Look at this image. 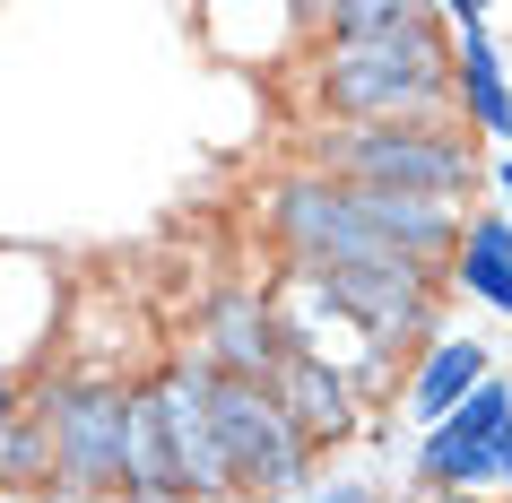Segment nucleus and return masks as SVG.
Masks as SVG:
<instances>
[{"instance_id": "1", "label": "nucleus", "mask_w": 512, "mask_h": 503, "mask_svg": "<svg viewBox=\"0 0 512 503\" xmlns=\"http://www.w3.org/2000/svg\"><path fill=\"white\" fill-rule=\"evenodd\" d=\"M434 96H443V53H434L426 9H408L382 35H339V53H330V105L339 113H365L391 131L400 113H426Z\"/></svg>"}, {"instance_id": "2", "label": "nucleus", "mask_w": 512, "mask_h": 503, "mask_svg": "<svg viewBox=\"0 0 512 503\" xmlns=\"http://www.w3.org/2000/svg\"><path fill=\"white\" fill-rule=\"evenodd\" d=\"M330 165L356 174L348 191H408V200H452L469 191V148L443 131H339L330 139Z\"/></svg>"}, {"instance_id": "3", "label": "nucleus", "mask_w": 512, "mask_h": 503, "mask_svg": "<svg viewBox=\"0 0 512 503\" xmlns=\"http://www.w3.org/2000/svg\"><path fill=\"white\" fill-rule=\"evenodd\" d=\"M209 434H217V451H226V477H252V486H304V443H296V425L270 408L261 382L209 373Z\"/></svg>"}, {"instance_id": "4", "label": "nucleus", "mask_w": 512, "mask_h": 503, "mask_svg": "<svg viewBox=\"0 0 512 503\" xmlns=\"http://www.w3.org/2000/svg\"><path fill=\"white\" fill-rule=\"evenodd\" d=\"M122 434H131V399L113 391H61L53 399V469L61 486H122Z\"/></svg>"}, {"instance_id": "5", "label": "nucleus", "mask_w": 512, "mask_h": 503, "mask_svg": "<svg viewBox=\"0 0 512 503\" xmlns=\"http://www.w3.org/2000/svg\"><path fill=\"white\" fill-rule=\"evenodd\" d=\"M278 217H287V235H296L304 269H374V261H400L391 243L365 235V217L348 209V191H313V183H296Z\"/></svg>"}, {"instance_id": "6", "label": "nucleus", "mask_w": 512, "mask_h": 503, "mask_svg": "<svg viewBox=\"0 0 512 503\" xmlns=\"http://www.w3.org/2000/svg\"><path fill=\"white\" fill-rule=\"evenodd\" d=\"M148 408H157V434H165V460H174V486H191V495L235 486V477H226V451H217V434H209V373H174Z\"/></svg>"}, {"instance_id": "7", "label": "nucleus", "mask_w": 512, "mask_h": 503, "mask_svg": "<svg viewBox=\"0 0 512 503\" xmlns=\"http://www.w3.org/2000/svg\"><path fill=\"white\" fill-rule=\"evenodd\" d=\"M270 408L296 425V443L304 434H339V425H348V373H330V365H313V356H296V347H278Z\"/></svg>"}, {"instance_id": "8", "label": "nucleus", "mask_w": 512, "mask_h": 503, "mask_svg": "<svg viewBox=\"0 0 512 503\" xmlns=\"http://www.w3.org/2000/svg\"><path fill=\"white\" fill-rule=\"evenodd\" d=\"M348 209L365 217V235L391 243L408 269L452 243V209H443V200H408V191H348Z\"/></svg>"}, {"instance_id": "9", "label": "nucleus", "mask_w": 512, "mask_h": 503, "mask_svg": "<svg viewBox=\"0 0 512 503\" xmlns=\"http://www.w3.org/2000/svg\"><path fill=\"white\" fill-rule=\"evenodd\" d=\"M217 365L235 373V382H261V373L278 365V321L261 313V304H226V313H217Z\"/></svg>"}, {"instance_id": "10", "label": "nucleus", "mask_w": 512, "mask_h": 503, "mask_svg": "<svg viewBox=\"0 0 512 503\" xmlns=\"http://www.w3.org/2000/svg\"><path fill=\"white\" fill-rule=\"evenodd\" d=\"M478 382H486V347H478V339H452V347H443V356L426 365V382H417V417L443 425L460 399L478 391Z\"/></svg>"}, {"instance_id": "11", "label": "nucleus", "mask_w": 512, "mask_h": 503, "mask_svg": "<svg viewBox=\"0 0 512 503\" xmlns=\"http://www.w3.org/2000/svg\"><path fill=\"white\" fill-rule=\"evenodd\" d=\"M443 434H452V443H469V451H512V391H504V382H478V391H469V408H452V417H443Z\"/></svg>"}, {"instance_id": "12", "label": "nucleus", "mask_w": 512, "mask_h": 503, "mask_svg": "<svg viewBox=\"0 0 512 503\" xmlns=\"http://www.w3.org/2000/svg\"><path fill=\"white\" fill-rule=\"evenodd\" d=\"M460 278H469L486 304L512 313V226L504 217H478V226H469V269H460Z\"/></svg>"}, {"instance_id": "13", "label": "nucleus", "mask_w": 512, "mask_h": 503, "mask_svg": "<svg viewBox=\"0 0 512 503\" xmlns=\"http://www.w3.org/2000/svg\"><path fill=\"white\" fill-rule=\"evenodd\" d=\"M469 27V53H460V87H469V105H478L486 131H512V96H504V70H495V53H486L478 18H460Z\"/></svg>"}, {"instance_id": "14", "label": "nucleus", "mask_w": 512, "mask_h": 503, "mask_svg": "<svg viewBox=\"0 0 512 503\" xmlns=\"http://www.w3.org/2000/svg\"><path fill=\"white\" fill-rule=\"evenodd\" d=\"M504 460H512V451H469V443H452V434H434V443H426V477H434V486H460V477L478 486V477H495Z\"/></svg>"}, {"instance_id": "15", "label": "nucleus", "mask_w": 512, "mask_h": 503, "mask_svg": "<svg viewBox=\"0 0 512 503\" xmlns=\"http://www.w3.org/2000/svg\"><path fill=\"white\" fill-rule=\"evenodd\" d=\"M504 469H512V460H504Z\"/></svg>"}, {"instance_id": "16", "label": "nucleus", "mask_w": 512, "mask_h": 503, "mask_svg": "<svg viewBox=\"0 0 512 503\" xmlns=\"http://www.w3.org/2000/svg\"><path fill=\"white\" fill-rule=\"evenodd\" d=\"M452 503H460V495H452Z\"/></svg>"}]
</instances>
